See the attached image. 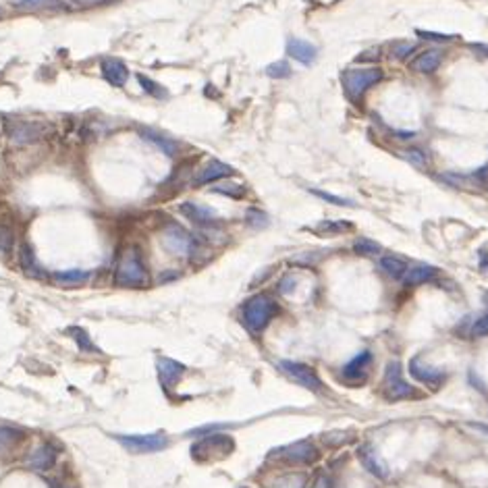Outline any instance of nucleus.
<instances>
[{
	"label": "nucleus",
	"mask_w": 488,
	"mask_h": 488,
	"mask_svg": "<svg viewBox=\"0 0 488 488\" xmlns=\"http://www.w3.org/2000/svg\"><path fill=\"white\" fill-rule=\"evenodd\" d=\"M114 283L119 287H133V289L148 287L150 274H148L142 252H139L135 245H129L119 256V264L114 270Z\"/></svg>",
	"instance_id": "obj_1"
},
{
	"label": "nucleus",
	"mask_w": 488,
	"mask_h": 488,
	"mask_svg": "<svg viewBox=\"0 0 488 488\" xmlns=\"http://www.w3.org/2000/svg\"><path fill=\"white\" fill-rule=\"evenodd\" d=\"M276 314H278V304L266 293H258V295L249 297L241 308V320H243L245 328L256 334L262 332L272 322V318Z\"/></svg>",
	"instance_id": "obj_2"
},
{
	"label": "nucleus",
	"mask_w": 488,
	"mask_h": 488,
	"mask_svg": "<svg viewBox=\"0 0 488 488\" xmlns=\"http://www.w3.org/2000/svg\"><path fill=\"white\" fill-rule=\"evenodd\" d=\"M382 69L378 66H366V69H347L341 75V84L345 88V94L352 102H360L364 94L374 88L382 80Z\"/></svg>",
	"instance_id": "obj_3"
},
{
	"label": "nucleus",
	"mask_w": 488,
	"mask_h": 488,
	"mask_svg": "<svg viewBox=\"0 0 488 488\" xmlns=\"http://www.w3.org/2000/svg\"><path fill=\"white\" fill-rule=\"evenodd\" d=\"M382 395L389 401H405V399L420 397L417 395V391L403 378V370H401V364L397 360L387 364L385 380H382Z\"/></svg>",
	"instance_id": "obj_4"
},
{
	"label": "nucleus",
	"mask_w": 488,
	"mask_h": 488,
	"mask_svg": "<svg viewBox=\"0 0 488 488\" xmlns=\"http://www.w3.org/2000/svg\"><path fill=\"white\" fill-rule=\"evenodd\" d=\"M129 453L144 455V453H156L169 447V439L164 435H119L114 437Z\"/></svg>",
	"instance_id": "obj_5"
},
{
	"label": "nucleus",
	"mask_w": 488,
	"mask_h": 488,
	"mask_svg": "<svg viewBox=\"0 0 488 488\" xmlns=\"http://www.w3.org/2000/svg\"><path fill=\"white\" fill-rule=\"evenodd\" d=\"M235 451V441L227 435H210L197 441L191 447L193 459H208V457H227Z\"/></svg>",
	"instance_id": "obj_6"
},
{
	"label": "nucleus",
	"mask_w": 488,
	"mask_h": 488,
	"mask_svg": "<svg viewBox=\"0 0 488 488\" xmlns=\"http://www.w3.org/2000/svg\"><path fill=\"white\" fill-rule=\"evenodd\" d=\"M278 368H281V372H283L287 378H291L293 382L302 385V387L308 389V391L318 393V391L324 389V382L320 380V376L316 374V370L310 368V366H306V364H302V362L283 360L281 364H278Z\"/></svg>",
	"instance_id": "obj_7"
},
{
	"label": "nucleus",
	"mask_w": 488,
	"mask_h": 488,
	"mask_svg": "<svg viewBox=\"0 0 488 488\" xmlns=\"http://www.w3.org/2000/svg\"><path fill=\"white\" fill-rule=\"evenodd\" d=\"M5 131L15 144H34L44 139L46 133H50V127L42 123H29V121H7Z\"/></svg>",
	"instance_id": "obj_8"
},
{
	"label": "nucleus",
	"mask_w": 488,
	"mask_h": 488,
	"mask_svg": "<svg viewBox=\"0 0 488 488\" xmlns=\"http://www.w3.org/2000/svg\"><path fill=\"white\" fill-rule=\"evenodd\" d=\"M409 374H411L417 382H422V385L430 387L432 391H439V389L447 382V378H449V374H447L445 370H441V368H430V366H426L420 358H413V360L409 362Z\"/></svg>",
	"instance_id": "obj_9"
},
{
	"label": "nucleus",
	"mask_w": 488,
	"mask_h": 488,
	"mask_svg": "<svg viewBox=\"0 0 488 488\" xmlns=\"http://www.w3.org/2000/svg\"><path fill=\"white\" fill-rule=\"evenodd\" d=\"M179 210L187 221H191L199 227H217L221 223V217L217 215V210H212V208H208V206L185 202V204L179 206Z\"/></svg>",
	"instance_id": "obj_10"
},
{
	"label": "nucleus",
	"mask_w": 488,
	"mask_h": 488,
	"mask_svg": "<svg viewBox=\"0 0 488 488\" xmlns=\"http://www.w3.org/2000/svg\"><path fill=\"white\" fill-rule=\"evenodd\" d=\"M318 457V449L310 441L293 443L281 449V459L291 465H308Z\"/></svg>",
	"instance_id": "obj_11"
},
{
	"label": "nucleus",
	"mask_w": 488,
	"mask_h": 488,
	"mask_svg": "<svg viewBox=\"0 0 488 488\" xmlns=\"http://www.w3.org/2000/svg\"><path fill=\"white\" fill-rule=\"evenodd\" d=\"M162 243L164 247L175 254V256H187L191 252V245H193V239L191 235L181 229L179 225H169L167 231H164V237H162Z\"/></svg>",
	"instance_id": "obj_12"
},
{
	"label": "nucleus",
	"mask_w": 488,
	"mask_h": 488,
	"mask_svg": "<svg viewBox=\"0 0 488 488\" xmlns=\"http://www.w3.org/2000/svg\"><path fill=\"white\" fill-rule=\"evenodd\" d=\"M185 366L173 358H158L156 360V372H158V380L162 385V389H173L179 385V380L183 378L185 374Z\"/></svg>",
	"instance_id": "obj_13"
},
{
	"label": "nucleus",
	"mask_w": 488,
	"mask_h": 488,
	"mask_svg": "<svg viewBox=\"0 0 488 488\" xmlns=\"http://www.w3.org/2000/svg\"><path fill=\"white\" fill-rule=\"evenodd\" d=\"M231 175H235L233 167H229L221 160H210L195 175V183L197 185H208V183H217L221 179H227Z\"/></svg>",
	"instance_id": "obj_14"
},
{
	"label": "nucleus",
	"mask_w": 488,
	"mask_h": 488,
	"mask_svg": "<svg viewBox=\"0 0 488 488\" xmlns=\"http://www.w3.org/2000/svg\"><path fill=\"white\" fill-rule=\"evenodd\" d=\"M137 133H139V137L144 139V142L156 146V148H158L160 152H164L167 156H177V154H179V144L175 142V139H169V137H164L162 133H158V131H154V129H148V127H139Z\"/></svg>",
	"instance_id": "obj_15"
},
{
	"label": "nucleus",
	"mask_w": 488,
	"mask_h": 488,
	"mask_svg": "<svg viewBox=\"0 0 488 488\" xmlns=\"http://www.w3.org/2000/svg\"><path fill=\"white\" fill-rule=\"evenodd\" d=\"M102 75L110 86L123 88L129 80V69L119 58H104L102 60Z\"/></svg>",
	"instance_id": "obj_16"
},
{
	"label": "nucleus",
	"mask_w": 488,
	"mask_h": 488,
	"mask_svg": "<svg viewBox=\"0 0 488 488\" xmlns=\"http://www.w3.org/2000/svg\"><path fill=\"white\" fill-rule=\"evenodd\" d=\"M439 274V268L437 266H430V264H415L411 268H407V272L403 274V285L405 287H417V285H424L428 281Z\"/></svg>",
	"instance_id": "obj_17"
},
{
	"label": "nucleus",
	"mask_w": 488,
	"mask_h": 488,
	"mask_svg": "<svg viewBox=\"0 0 488 488\" xmlns=\"http://www.w3.org/2000/svg\"><path fill=\"white\" fill-rule=\"evenodd\" d=\"M287 54L291 58H295L302 64H312L318 56V50L314 44H310L308 40H300V38H289L287 40Z\"/></svg>",
	"instance_id": "obj_18"
},
{
	"label": "nucleus",
	"mask_w": 488,
	"mask_h": 488,
	"mask_svg": "<svg viewBox=\"0 0 488 488\" xmlns=\"http://www.w3.org/2000/svg\"><path fill=\"white\" fill-rule=\"evenodd\" d=\"M358 455H360V461H362V465L366 467V472H370V474L376 476V478H389V467H387V463L378 457V453H376L372 447H362V449L358 451Z\"/></svg>",
	"instance_id": "obj_19"
},
{
	"label": "nucleus",
	"mask_w": 488,
	"mask_h": 488,
	"mask_svg": "<svg viewBox=\"0 0 488 488\" xmlns=\"http://www.w3.org/2000/svg\"><path fill=\"white\" fill-rule=\"evenodd\" d=\"M441 62H443V52L441 50H426L411 62V71L422 73V75H430L441 66Z\"/></svg>",
	"instance_id": "obj_20"
},
{
	"label": "nucleus",
	"mask_w": 488,
	"mask_h": 488,
	"mask_svg": "<svg viewBox=\"0 0 488 488\" xmlns=\"http://www.w3.org/2000/svg\"><path fill=\"white\" fill-rule=\"evenodd\" d=\"M370 364H372V354L366 350V352H360L354 360H350L347 362L345 366H343V376L345 378H350V380H356V378H362V376H366L368 372V368H370Z\"/></svg>",
	"instance_id": "obj_21"
},
{
	"label": "nucleus",
	"mask_w": 488,
	"mask_h": 488,
	"mask_svg": "<svg viewBox=\"0 0 488 488\" xmlns=\"http://www.w3.org/2000/svg\"><path fill=\"white\" fill-rule=\"evenodd\" d=\"M90 272L88 270H56L52 272V281L60 287H80L88 281Z\"/></svg>",
	"instance_id": "obj_22"
},
{
	"label": "nucleus",
	"mask_w": 488,
	"mask_h": 488,
	"mask_svg": "<svg viewBox=\"0 0 488 488\" xmlns=\"http://www.w3.org/2000/svg\"><path fill=\"white\" fill-rule=\"evenodd\" d=\"M54 459H56L54 449L50 445H42V447H38L32 453V457L27 459V465L38 469V472H46V469H50L54 465Z\"/></svg>",
	"instance_id": "obj_23"
},
{
	"label": "nucleus",
	"mask_w": 488,
	"mask_h": 488,
	"mask_svg": "<svg viewBox=\"0 0 488 488\" xmlns=\"http://www.w3.org/2000/svg\"><path fill=\"white\" fill-rule=\"evenodd\" d=\"M19 262H21V268H23V272H25V274H29V276H36V278H40V276H42V268L38 266V260H36V256H34V249H32L27 243H23V245H21V252H19Z\"/></svg>",
	"instance_id": "obj_24"
},
{
	"label": "nucleus",
	"mask_w": 488,
	"mask_h": 488,
	"mask_svg": "<svg viewBox=\"0 0 488 488\" xmlns=\"http://www.w3.org/2000/svg\"><path fill=\"white\" fill-rule=\"evenodd\" d=\"M380 268H382L389 276H393V278H403V274L407 272L405 260H401V258H397V256H382V258H380Z\"/></svg>",
	"instance_id": "obj_25"
},
{
	"label": "nucleus",
	"mask_w": 488,
	"mask_h": 488,
	"mask_svg": "<svg viewBox=\"0 0 488 488\" xmlns=\"http://www.w3.org/2000/svg\"><path fill=\"white\" fill-rule=\"evenodd\" d=\"M354 254L360 256V258H372V256H378L382 254V245L376 243L374 239H366V237H360L354 241Z\"/></svg>",
	"instance_id": "obj_26"
},
{
	"label": "nucleus",
	"mask_w": 488,
	"mask_h": 488,
	"mask_svg": "<svg viewBox=\"0 0 488 488\" xmlns=\"http://www.w3.org/2000/svg\"><path fill=\"white\" fill-rule=\"evenodd\" d=\"M66 332L75 339V343L80 345V350H82V352H86V354H100L98 347L92 343V339H90L88 330H84V328H80V326H71V328H69Z\"/></svg>",
	"instance_id": "obj_27"
},
{
	"label": "nucleus",
	"mask_w": 488,
	"mask_h": 488,
	"mask_svg": "<svg viewBox=\"0 0 488 488\" xmlns=\"http://www.w3.org/2000/svg\"><path fill=\"white\" fill-rule=\"evenodd\" d=\"M354 225L352 223H347V221H322L318 223V227L314 229L316 233H322V235H339V233H347V231H352Z\"/></svg>",
	"instance_id": "obj_28"
},
{
	"label": "nucleus",
	"mask_w": 488,
	"mask_h": 488,
	"mask_svg": "<svg viewBox=\"0 0 488 488\" xmlns=\"http://www.w3.org/2000/svg\"><path fill=\"white\" fill-rule=\"evenodd\" d=\"M264 73L272 80H287L291 77L293 73V69L287 60H276V62H270L266 69H264Z\"/></svg>",
	"instance_id": "obj_29"
},
{
	"label": "nucleus",
	"mask_w": 488,
	"mask_h": 488,
	"mask_svg": "<svg viewBox=\"0 0 488 488\" xmlns=\"http://www.w3.org/2000/svg\"><path fill=\"white\" fill-rule=\"evenodd\" d=\"M137 82H139V86L146 90V94H150V96H154V98H158V100L169 98L167 88H162V86L156 84L154 80H150V77H146V75H137Z\"/></svg>",
	"instance_id": "obj_30"
},
{
	"label": "nucleus",
	"mask_w": 488,
	"mask_h": 488,
	"mask_svg": "<svg viewBox=\"0 0 488 488\" xmlns=\"http://www.w3.org/2000/svg\"><path fill=\"white\" fill-rule=\"evenodd\" d=\"M23 9H64L62 0H15Z\"/></svg>",
	"instance_id": "obj_31"
},
{
	"label": "nucleus",
	"mask_w": 488,
	"mask_h": 488,
	"mask_svg": "<svg viewBox=\"0 0 488 488\" xmlns=\"http://www.w3.org/2000/svg\"><path fill=\"white\" fill-rule=\"evenodd\" d=\"M245 221L254 229H264V227H268L270 219H268V215L264 210H258V208H247V210H245Z\"/></svg>",
	"instance_id": "obj_32"
},
{
	"label": "nucleus",
	"mask_w": 488,
	"mask_h": 488,
	"mask_svg": "<svg viewBox=\"0 0 488 488\" xmlns=\"http://www.w3.org/2000/svg\"><path fill=\"white\" fill-rule=\"evenodd\" d=\"M409 164H413L415 169H426L428 167V156L422 152V150H417V148H409L401 154Z\"/></svg>",
	"instance_id": "obj_33"
},
{
	"label": "nucleus",
	"mask_w": 488,
	"mask_h": 488,
	"mask_svg": "<svg viewBox=\"0 0 488 488\" xmlns=\"http://www.w3.org/2000/svg\"><path fill=\"white\" fill-rule=\"evenodd\" d=\"M210 191H212V193L227 195V197H235V199H239V197L245 195V187H243V185H215Z\"/></svg>",
	"instance_id": "obj_34"
},
{
	"label": "nucleus",
	"mask_w": 488,
	"mask_h": 488,
	"mask_svg": "<svg viewBox=\"0 0 488 488\" xmlns=\"http://www.w3.org/2000/svg\"><path fill=\"white\" fill-rule=\"evenodd\" d=\"M310 193H314L316 197L328 202V204H334V206H354L352 199H345V197H339V195H332V193H326L322 189H310Z\"/></svg>",
	"instance_id": "obj_35"
},
{
	"label": "nucleus",
	"mask_w": 488,
	"mask_h": 488,
	"mask_svg": "<svg viewBox=\"0 0 488 488\" xmlns=\"http://www.w3.org/2000/svg\"><path fill=\"white\" fill-rule=\"evenodd\" d=\"M488 334V312L480 318H476V322H472L469 328V337L478 339V337H486Z\"/></svg>",
	"instance_id": "obj_36"
},
{
	"label": "nucleus",
	"mask_w": 488,
	"mask_h": 488,
	"mask_svg": "<svg viewBox=\"0 0 488 488\" xmlns=\"http://www.w3.org/2000/svg\"><path fill=\"white\" fill-rule=\"evenodd\" d=\"M17 441H19V432H17V430L7 428V426L0 428V451H5L7 447H11V445L17 443Z\"/></svg>",
	"instance_id": "obj_37"
},
{
	"label": "nucleus",
	"mask_w": 488,
	"mask_h": 488,
	"mask_svg": "<svg viewBox=\"0 0 488 488\" xmlns=\"http://www.w3.org/2000/svg\"><path fill=\"white\" fill-rule=\"evenodd\" d=\"M422 40H428V42H451L455 40V36H447V34H437V32H424V29H417L415 32Z\"/></svg>",
	"instance_id": "obj_38"
},
{
	"label": "nucleus",
	"mask_w": 488,
	"mask_h": 488,
	"mask_svg": "<svg viewBox=\"0 0 488 488\" xmlns=\"http://www.w3.org/2000/svg\"><path fill=\"white\" fill-rule=\"evenodd\" d=\"M413 50H415V44H411V42H399V44L393 46V56H395V58H407Z\"/></svg>",
	"instance_id": "obj_39"
},
{
	"label": "nucleus",
	"mask_w": 488,
	"mask_h": 488,
	"mask_svg": "<svg viewBox=\"0 0 488 488\" xmlns=\"http://www.w3.org/2000/svg\"><path fill=\"white\" fill-rule=\"evenodd\" d=\"M295 287H297V278H295L293 274H287V276H283L281 285H278V289H281V293H285V295H291Z\"/></svg>",
	"instance_id": "obj_40"
},
{
	"label": "nucleus",
	"mask_w": 488,
	"mask_h": 488,
	"mask_svg": "<svg viewBox=\"0 0 488 488\" xmlns=\"http://www.w3.org/2000/svg\"><path fill=\"white\" fill-rule=\"evenodd\" d=\"M0 243H3L5 252H11V247H13V233L7 227H0Z\"/></svg>",
	"instance_id": "obj_41"
},
{
	"label": "nucleus",
	"mask_w": 488,
	"mask_h": 488,
	"mask_svg": "<svg viewBox=\"0 0 488 488\" xmlns=\"http://www.w3.org/2000/svg\"><path fill=\"white\" fill-rule=\"evenodd\" d=\"M467 48H469L476 56H480V58H488V44L472 42V44H467Z\"/></svg>",
	"instance_id": "obj_42"
},
{
	"label": "nucleus",
	"mask_w": 488,
	"mask_h": 488,
	"mask_svg": "<svg viewBox=\"0 0 488 488\" xmlns=\"http://www.w3.org/2000/svg\"><path fill=\"white\" fill-rule=\"evenodd\" d=\"M314 488H332V480L328 476H318L314 482Z\"/></svg>",
	"instance_id": "obj_43"
},
{
	"label": "nucleus",
	"mask_w": 488,
	"mask_h": 488,
	"mask_svg": "<svg viewBox=\"0 0 488 488\" xmlns=\"http://www.w3.org/2000/svg\"><path fill=\"white\" fill-rule=\"evenodd\" d=\"M75 3L82 5V7H98V5L108 3V0H75Z\"/></svg>",
	"instance_id": "obj_44"
},
{
	"label": "nucleus",
	"mask_w": 488,
	"mask_h": 488,
	"mask_svg": "<svg viewBox=\"0 0 488 488\" xmlns=\"http://www.w3.org/2000/svg\"><path fill=\"white\" fill-rule=\"evenodd\" d=\"M480 266H482L484 270H488V249L480 252Z\"/></svg>",
	"instance_id": "obj_45"
},
{
	"label": "nucleus",
	"mask_w": 488,
	"mask_h": 488,
	"mask_svg": "<svg viewBox=\"0 0 488 488\" xmlns=\"http://www.w3.org/2000/svg\"><path fill=\"white\" fill-rule=\"evenodd\" d=\"M50 488H66V486H60V484H56V482H52V484H50Z\"/></svg>",
	"instance_id": "obj_46"
},
{
	"label": "nucleus",
	"mask_w": 488,
	"mask_h": 488,
	"mask_svg": "<svg viewBox=\"0 0 488 488\" xmlns=\"http://www.w3.org/2000/svg\"><path fill=\"white\" fill-rule=\"evenodd\" d=\"M0 17H3V11H0Z\"/></svg>",
	"instance_id": "obj_47"
}]
</instances>
